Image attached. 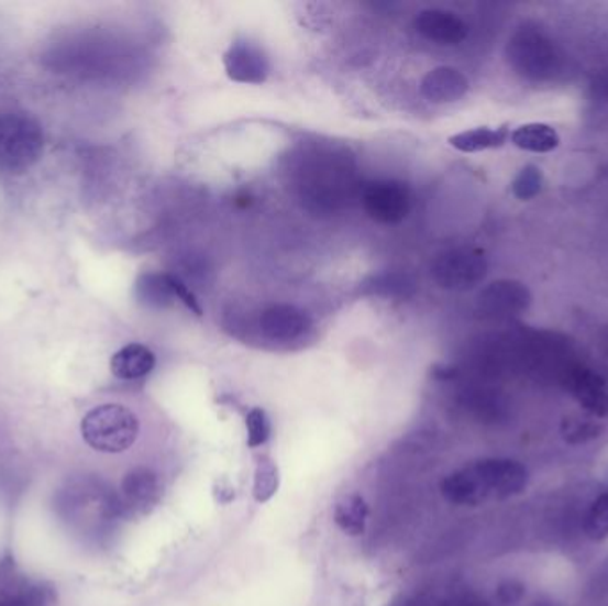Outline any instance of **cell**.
<instances>
[{"instance_id":"cell-3","label":"cell","mask_w":608,"mask_h":606,"mask_svg":"<svg viewBox=\"0 0 608 606\" xmlns=\"http://www.w3.org/2000/svg\"><path fill=\"white\" fill-rule=\"evenodd\" d=\"M80 432L86 443L102 454H121L140 436V420L121 404H102L82 418Z\"/></svg>"},{"instance_id":"cell-9","label":"cell","mask_w":608,"mask_h":606,"mask_svg":"<svg viewBox=\"0 0 608 606\" xmlns=\"http://www.w3.org/2000/svg\"><path fill=\"white\" fill-rule=\"evenodd\" d=\"M566 386L585 411L595 417H607L608 389L598 374L585 366H576L567 372Z\"/></svg>"},{"instance_id":"cell-2","label":"cell","mask_w":608,"mask_h":606,"mask_svg":"<svg viewBox=\"0 0 608 606\" xmlns=\"http://www.w3.org/2000/svg\"><path fill=\"white\" fill-rule=\"evenodd\" d=\"M45 137L33 117L22 112L0 114V173L20 175L42 158Z\"/></svg>"},{"instance_id":"cell-14","label":"cell","mask_w":608,"mask_h":606,"mask_svg":"<svg viewBox=\"0 0 608 606\" xmlns=\"http://www.w3.org/2000/svg\"><path fill=\"white\" fill-rule=\"evenodd\" d=\"M368 518V505L358 493L345 495L334 505V524L342 532L351 537H358L365 532Z\"/></svg>"},{"instance_id":"cell-10","label":"cell","mask_w":608,"mask_h":606,"mask_svg":"<svg viewBox=\"0 0 608 606\" xmlns=\"http://www.w3.org/2000/svg\"><path fill=\"white\" fill-rule=\"evenodd\" d=\"M529 302V290L516 282L491 283L478 297V308L484 316L497 319L520 313L526 310Z\"/></svg>"},{"instance_id":"cell-27","label":"cell","mask_w":608,"mask_h":606,"mask_svg":"<svg viewBox=\"0 0 608 606\" xmlns=\"http://www.w3.org/2000/svg\"><path fill=\"white\" fill-rule=\"evenodd\" d=\"M596 88H598L605 97H608V74L604 75V77H599L598 86H596Z\"/></svg>"},{"instance_id":"cell-22","label":"cell","mask_w":608,"mask_h":606,"mask_svg":"<svg viewBox=\"0 0 608 606\" xmlns=\"http://www.w3.org/2000/svg\"><path fill=\"white\" fill-rule=\"evenodd\" d=\"M0 606H56V596L45 587H19L0 596Z\"/></svg>"},{"instance_id":"cell-1","label":"cell","mask_w":608,"mask_h":606,"mask_svg":"<svg viewBox=\"0 0 608 606\" xmlns=\"http://www.w3.org/2000/svg\"><path fill=\"white\" fill-rule=\"evenodd\" d=\"M529 484V470L515 459H478L455 470L442 482L446 502L463 507H478L509 500L521 495Z\"/></svg>"},{"instance_id":"cell-4","label":"cell","mask_w":608,"mask_h":606,"mask_svg":"<svg viewBox=\"0 0 608 606\" xmlns=\"http://www.w3.org/2000/svg\"><path fill=\"white\" fill-rule=\"evenodd\" d=\"M488 274L483 251L460 247L438 256L432 264V278L446 290H472Z\"/></svg>"},{"instance_id":"cell-26","label":"cell","mask_w":608,"mask_h":606,"mask_svg":"<svg viewBox=\"0 0 608 606\" xmlns=\"http://www.w3.org/2000/svg\"><path fill=\"white\" fill-rule=\"evenodd\" d=\"M167 283H169L173 296L180 299V301L184 302V305H186L187 308L195 313V316H203V308H201L200 301H198L195 294L187 288L186 283L181 282V279L177 278V276H173V274H167Z\"/></svg>"},{"instance_id":"cell-12","label":"cell","mask_w":608,"mask_h":606,"mask_svg":"<svg viewBox=\"0 0 608 606\" xmlns=\"http://www.w3.org/2000/svg\"><path fill=\"white\" fill-rule=\"evenodd\" d=\"M420 91L429 102L451 103L465 97L468 79L451 66H440L423 77Z\"/></svg>"},{"instance_id":"cell-19","label":"cell","mask_w":608,"mask_h":606,"mask_svg":"<svg viewBox=\"0 0 608 606\" xmlns=\"http://www.w3.org/2000/svg\"><path fill=\"white\" fill-rule=\"evenodd\" d=\"M135 297L150 308H163V306L169 305L173 299H177L173 296L169 283H167V274H143V276H140V279L135 283Z\"/></svg>"},{"instance_id":"cell-20","label":"cell","mask_w":608,"mask_h":606,"mask_svg":"<svg viewBox=\"0 0 608 606\" xmlns=\"http://www.w3.org/2000/svg\"><path fill=\"white\" fill-rule=\"evenodd\" d=\"M279 487V472L273 459L264 458L258 459L255 470V484H253V496L258 504H265L269 502L273 496L278 493Z\"/></svg>"},{"instance_id":"cell-11","label":"cell","mask_w":608,"mask_h":606,"mask_svg":"<svg viewBox=\"0 0 608 606\" xmlns=\"http://www.w3.org/2000/svg\"><path fill=\"white\" fill-rule=\"evenodd\" d=\"M224 68L235 82L262 84L269 75V63L261 48L246 42L233 43L224 54Z\"/></svg>"},{"instance_id":"cell-21","label":"cell","mask_w":608,"mask_h":606,"mask_svg":"<svg viewBox=\"0 0 608 606\" xmlns=\"http://www.w3.org/2000/svg\"><path fill=\"white\" fill-rule=\"evenodd\" d=\"M584 530L593 541H604L608 537V491L601 493L585 514Z\"/></svg>"},{"instance_id":"cell-24","label":"cell","mask_w":608,"mask_h":606,"mask_svg":"<svg viewBox=\"0 0 608 606\" xmlns=\"http://www.w3.org/2000/svg\"><path fill=\"white\" fill-rule=\"evenodd\" d=\"M247 444L250 447H262L269 440L270 420L264 409L255 408L247 412L246 417Z\"/></svg>"},{"instance_id":"cell-17","label":"cell","mask_w":608,"mask_h":606,"mask_svg":"<svg viewBox=\"0 0 608 606\" xmlns=\"http://www.w3.org/2000/svg\"><path fill=\"white\" fill-rule=\"evenodd\" d=\"M507 135H509L507 126H500V129L478 126V129L452 135L449 137V143L460 152L477 153L484 152V150L500 148L506 144Z\"/></svg>"},{"instance_id":"cell-13","label":"cell","mask_w":608,"mask_h":606,"mask_svg":"<svg viewBox=\"0 0 608 606\" xmlns=\"http://www.w3.org/2000/svg\"><path fill=\"white\" fill-rule=\"evenodd\" d=\"M155 363V354L146 345L129 343L111 357V372L118 379L135 381L154 371Z\"/></svg>"},{"instance_id":"cell-18","label":"cell","mask_w":608,"mask_h":606,"mask_svg":"<svg viewBox=\"0 0 608 606\" xmlns=\"http://www.w3.org/2000/svg\"><path fill=\"white\" fill-rule=\"evenodd\" d=\"M417 291V282L408 273H385L365 283V294L385 299H408Z\"/></svg>"},{"instance_id":"cell-25","label":"cell","mask_w":608,"mask_h":606,"mask_svg":"<svg viewBox=\"0 0 608 606\" xmlns=\"http://www.w3.org/2000/svg\"><path fill=\"white\" fill-rule=\"evenodd\" d=\"M601 432V426L595 421L587 420H566L562 426V434L570 443H584V441L595 440Z\"/></svg>"},{"instance_id":"cell-8","label":"cell","mask_w":608,"mask_h":606,"mask_svg":"<svg viewBox=\"0 0 608 606\" xmlns=\"http://www.w3.org/2000/svg\"><path fill=\"white\" fill-rule=\"evenodd\" d=\"M310 328V317L292 305H275L261 317V331L273 342H294Z\"/></svg>"},{"instance_id":"cell-7","label":"cell","mask_w":608,"mask_h":606,"mask_svg":"<svg viewBox=\"0 0 608 606\" xmlns=\"http://www.w3.org/2000/svg\"><path fill=\"white\" fill-rule=\"evenodd\" d=\"M414 29L420 36L443 47L460 45L468 36V25L457 14L445 10L422 11L414 19Z\"/></svg>"},{"instance_id":"cell-5","label":"cell","mask_w":608,"mask_h":606,"mask_svg":"<svg viewBox=\"0 0 608 606\" xmlns=\"http://www.w3.org/2000/svg\"><path fill=\"white\" fill-rule=\"evenodd\" d=\"M509 59L518 74L534 80L549 79L555 74L559 65L557 51L552 42L530 29H523L512 37Z\"/></svg>"},{"instance_id":"cell-16","label":"cell","mask_w":608,"mask_h":606,"mask_svg":"<svg viewBox=\"0 0 608 606\" xmlns=\"http://www.w3.org/2000/svg\"><path fill=\"white\" fill-rule=\"evenodd\" d=\"M121 491L125 495L126 504L134 509H141L155 500L158 491L157 477L150 472L148 467H135L126 473Z\"/></svg>"},{"instance_id":"cell-6","label":"cell","mask_w":608,"mask_h":606,"mask_svg":"<svg viewBox=\"0 0 608 606\" xmlns=\"http://www.w3.org/2000/svg\"><path fill=\"white\" fill-rule=\"evenodd\" d=\"M362 203L368 218L379 224H399L411 210V195L400 181L377 180L363 189Z\"/></svg>"},{"instance_id":"cell-23","label":"cell","mask_w":608,"mask_h":606,"mask_svg":"<svg viewBox=\"0 0 608 606\" xmlns=\"http://www.w3.org/2000/svg\"><path fill=\"white\" fill-rule=\"evenodd\" d=\"M543 189V173L538 166H526L512 181V195L518 199L535 198Z\"/></svg>"},{"instance_id":"cell-15","label":"cell","mask_w":608,"mask_h":606,"mask_svg":"<svg viewBox=\"0 0 608 606\" xmlns=\"http://www.w3.org/2000/svg\"><path fill=\"white\" fill-rule=\"evenodd\" d=\"M511 141L516 148L532 153L553 152L561 144L557 130L544 125V123H529V125L518 126L512 132Z\"/></svg>"}]
</instances>
